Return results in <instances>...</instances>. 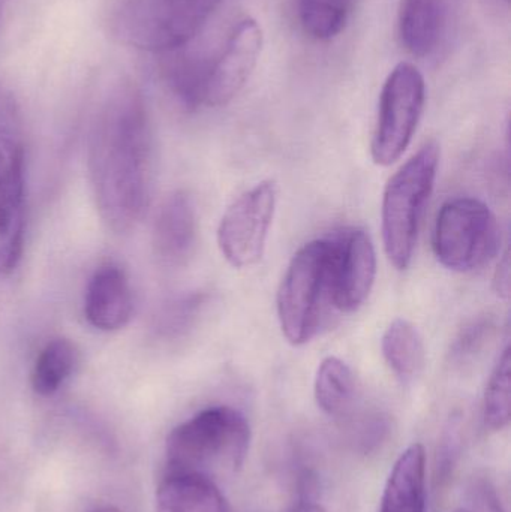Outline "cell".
<instances>
[{"instance_id":"obj_1","label":"cell","mask_w":511,"mask_h":512,"mask_svg":"<svg viewBox=\"0 0 511 512\" xmlns=\"http://www.w3.org/2000/svg\"><path fill=\"white\" fill-rule=\"evenodd\" d=\"M89 174L96 209L114 233L134 230L149 206L153 134L143 95L119 84L98 111L89 138Z\"/></svg>"},{"instance_id":"obj_2","label":"cell","mask_w":511,"mask_h":512,"mask_svg":"<svg viewBox=\"0 0 511 512\" xmlns=\"http://www.w3.org/2000/svg\"><path fill=\"white\" fill-rule=\"evenodd\" d=\"M249 445L251 427L245 415L231 406H210L168 435V471L236 472L245 465Z\"/></svg>"},{"instance_id":"obj_3","label":"cell","mask_w":511,"mask_h":512,"mask_svg":"<svg viewBox=\"0 0 511 512\" xmlns=\"http://www.w3.org/2000/svg\"><path fill=\"white\" fill-rule=\"evenodd\" d=\"M224 0H125L113 20L120 42L150 53L188 47Z\"/></svg>"},{"instance_id":"obj_4","label":"cell","mask_w":511,"mask_h":512,"mask_svg":"<svg viewBox=\"0 0 511 512\" xmlns=\"http://www.w3.org/2000/svg\"><path fill=\"white\" fill-rule=\"evenodd\" d=\"M438 165L440 146L431 141L387 183L381 207L383 242L390 262L398 270H407L413 261L420 221L434 191Z\"/></svg>"},{"instance_id":"obj_5","label":"cell","mask_w":511,"mask_h":512,"mask_svg":"<svg viewBox=\"0 0 511 512\" xmlns=\"http://www.w3.org/2000/svg\"><path fill=\"white\" fill-rule=\"evenodd\" d=\"M330 300V240H315L299 249L288 264L278 291L282 334L293 346L311 342L323 324Z\"/></svg>"},{"instance_id":"obj_6","label":"cell","mask_w":511,"mask_h":512,"mask_svg":"<svg viewBox=\"0 0 511 512\" xmlns=\"http://www.w3.org/2000/svg\"><path fill=\"white\" fill-rule=\"evenodd\" d=\"M500 227L492 210L476 198L447 201L435 221L438 261L449 270L467 273L488 264L500 249Z\"/></svg>"},{"instance_id":"obj_7","label":"cell","mask_w":511,"mask_h":512,"mask_svg":"<svg viewBox=\"0 0 511 512\" xmlns=\"http://www.w3.org/2000/svg\"><path fill=\"white\" fill-rule=\"evenodd\" d=\"M426 84L411 63H399L384 83L371 143L375 164L389 167L410 146L425 110Z\"/></svg>"},{"instance_id":"obj_8","label":"cell","mask_w":511,"mask_h":512,"mask_svg":"<svg viewBox=\"0 0 511 512\" xmlns=\"http://www.w3.org/2000/svg\"><path fill=\"white\" fill-rule=\"evenodd\" d=\"M276 203V183L264 180L228 207L219 224L218 246L233 267H252L263 258Z\"/></svg>"},{"instance_id":"obj_9","label":"cell","mask_w":511,"mask_h":512,"mask_svg":"<svg viewBox=\"0 0 511 512\" xmlns=\"http://www.w3.org/2000/svg\"><path fill=\"white\" fill-rule=\"evenodd\" d=\"M377 256L371 236L360 228L330 240V300L341 312H356L371 294Z\"/></svg>"},{"instance_id":"obj_10","label":"cell","mask_w":511,"mask_h":512,"mask_svg":"<svg viewBox=\"0 0 511 512\" xmlns=\"http://www.w3.org/2000/svg\"><path fill=\"white\" fill-rule=\"evenodd\" d=\"M263 50V30L254 18H243L221 50L210 54L206 107L228 104L248 83Z\"/></svg>"},{"instance_id":"obj_11","label":"cell","mask_w":511,"mask_h":512,"mask_svg":"<svg viewBox=\"0 0 511 512\" xmlns=\"http://www.w3.org/2000/svg\"><path fill=\"white\" fill-rule=\"evenodd\" d=\"M134 312V297L125 271L117 265L99 267L89 280L84 315L92 327L116 331L125 327Z\"/></svg>"},{"instance_id":"obj_12","label":"cell","mask_w":511,"mask_h":512,"mask_svg":"<svg viewBox=\"0 0 511 512\" xmlns=\"http://www.w3.org/2000/svg\"><path fill=\"white\" fill-rule=\"evenodd\" d=\"M197 243V210L186 191L168 195L153 228L155 254L167 265L188 261Z\"/></svg>"},{"instance_id":"obj_13","label":"cell","mask_w":511,"mask_h":512,"mask_svg":"<svg viewBox=\"0 0 511 512\" xmlns=\"http://www.w3.org/2000/svg\"><path fill=\"white\" fill-rule=\"evenodd\" d=\"M156 512H228V504L207 475L168 471L156 492Z\"/></svg>"},{"instance_id":"obj_14","label":"cell","mask_w":511,"mask_h":512,"mask_svg":"<svg viewBox=\"0 0 511 512\" xmlns=\"http://www.w3.org/2000/svg\"><path fill=\"white\" fill-rule=\"evenodd\" d=\"M380 512H426V453L413 444L398 457L381 496Z\"/></svg>"},{"instance_id":"obj_15","label":"cell","mask_w":511,"mask_h":512,"mask_svg":"<svg viewBox=\"0 0 511 512\" xmlns=\"http://www.w3.org/2000/svg\"><path fill=\"white\" fill-rule=\"evenodd\" d=\"M446 18V0H401L399 35L413 56L426 57L437 48Z\"/></svg>"},{"instance_id":"obj_16","label":"cell","mask_w":511,"mask_h":512,"mask_svg":"<svg viewBox=\"0 0 511 512\" xmlns=\"http://www.w3.org/2000/svg\"><path fill=\"white\" fill-rule=\"evenodd\" d=\"M24 179L0 182V274L15 270L24 246Z\"/></svg>"},{"instance_id":"obj_17","label":"cell","mask_w":511,"mask_h":512,"mask_svg":"<svg viewBox=\"0 0 511 512\" xmlns=\"http://www.w3.org/2000/svg\"><path fill=\"white\" fill-rule=\"evenodd\" d=\"M384 360L402 384H410L425 367V345L419 330L407 319L398 318L387 327L381 340Z\"/></svg>"},{"instance_id":"obj_18","label":"cell","mask_w":511,"mask_h":512,"mask_svg":"<svg viewBox=\"0 0 511 512\" xmlns=\"http://www.w3.org/2000/svg\"><path fill=\"white\" fill-rule=\"evenodd\" d=\"M318 408L330 417H344L357 396L356 378L347 363L327 357L318 366L314 382Z\"/></svg>"},{"instance_id":"obj_19","label":"cell","mask_w":511,"mask_h":512,"mask_svg":"<svg viewBox=\"0 0 511 512\" xmlns=\"http://www.w3.org/2000/svg\"><path fill=\"white\" fill-rule=\"evenodd\" d=\"M24 179V126L11 90L0 84V182Z\"/></svg>"},{"instance_id":"obj_20","label":"cell","mask_w":511,"mask_h":512,"mask_svg":"<svg viewBox=\"0 0 511 512\" xmlns=\"http://www.w3.org/2000/svg\"><path fill=\"white\" fill-rule=\"evenodd\" d=\"M78 364L77 346L69 339L50 340L36 357L30 384L38 396H54L71 378Z\"/></svg>"},{"instance_id":"obj_21","label":"cell","mask_w":511,"mask_h":512,"mask_svg":"<svg viewBox=\"0 0 511 512\" xmlns=\"http://www.w3.org/2000/svg\"><path fill=\"white\" fill-rule=\"evenodd\" d=\"M354 0H299L303 30L317 41L341 35L350 20Z\"/></svg>"},{"instance_id":"obj_22","label":"cell","mask_w":511,"mask_h":512,"mask_svg":"<svg viewBox=\"0 0 511 512\" xmlns=\"http://www.w3.org/2000/svg\"><path fill=\"white\" fill-rule=\"evenodd\" d=\"M510 375L511 354L506 346L492 370L483 402V420L492 432H501L510 423Z\"/></svg>"},{"instance_id":"obj_23","label":"cell","mask_w":511,"mask_h":512,"mask_svg":"<svg viewBox=\"0 0 511 512\" xmlns=\"http://www.w3.org/2000/svg\"><path fill=\"white\" fill-rule=\"evenodd\" d=\"M206 294L192 292L165 304L156 318V333L167 340L179 339L194 327L206 306Z\"/></svg>"},{"instance_id":"obj_24","label":"cell","mask_w":511,"mask_h":512,"mask_svg":"<svg viewBox=\"0 0 511 512\" xmlns=\"http://www.w3.org/2000/svg\"><path fill=\"white\" fill-rule=\"evenodd\" d=\"M492 324L491 318L480 316L474 321L468 322L458 336L455 342L452 343L450 348V360L456 364H464L467 361L473 360L474 355L479 354L485 346L486 340L491 336Z\"/></svg>"},{"instance_id":"obj_25","label":"cell","mask_w":511,"mask_h":512,"mask_svg":"<svg viewBox=\"0 0 511 512\" xmlns=\"http://www.w3.org/2000/svg\"><path fill=\"white\" fill-rule=\"evenodd\" d=\"M495 289L500 297L507 298L510 294V261L509 255H504L495 274Z\"/></svg>"},{"instance_id":"obj_26","label":"cell","mask_w":511,"mask_h":512,"mask_svg":"<svg viewBox=\"0 0 511 512\" xmlns=\"http://www.w3.org/2000/svg\"><path fill=\"white\" fill-rule=\"evenodd\" d=\"M288 512H326L320 505L314 504V502H300V504L294 505Z\"/></svg>"},{"instance_id":"obj_27","label":"cell","mask_w":511,"mask_h":512,"mask_svg":"<svg viewBox=\"0 0 511 512\" xmlns=\"http://www.w3.org/2000/svg\"><path fill=\"white\" fill-rule=\"evenodd\" d=\"M92 512H123V511H120L119 508H116V507H101V508H96V510H93Z\"/></svg>"},{"instance_id":"obj_28","label":"cell","mask_w":511,"mask_h":512,"mask_svg":"<svg viewBox=\"0 0 511 512\" xmlns=\"http://www.w3.org/2000/svg\"><path fill=\"white\" fill-rule=\"evenodd\" d=\"M6 0H0V15H2L3 6H5Z\"/></svg>"},{"instance_id":"obj_29","label":"cell","mask_w":511,"mask_h":512,"mask_svg":"<svg viewBox=\"0 0 511 512\" xmlns=\"http://www.w3.org/2000/svg\"><path fill=\"white\" fill-rule=\"evenodd\" d=\"M455 512H471V511H468V510H458V511H455Z\"/></svg>"}]
</instances>
